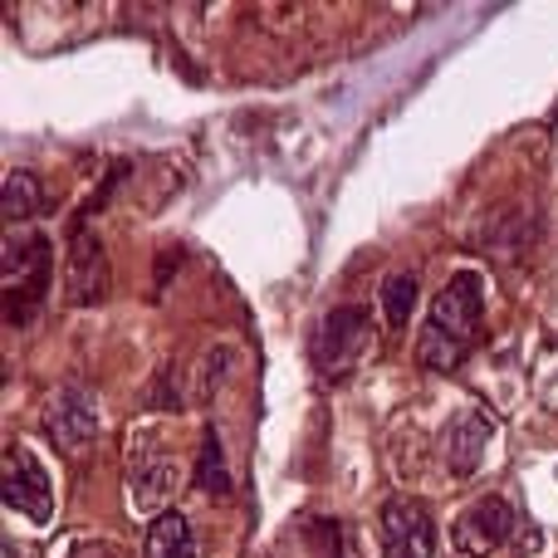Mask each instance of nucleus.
Returning <instances> with one entry per match:
<instances>
[{
    "instance_id": "1",
    "label": "nucleus",
    "mask_w": 558,
    "mask_h": 558,
    "mask_svg": "<svg viewBox=\"0 0 558 558\" xmlns=\"http://www.w3.org/2000/svg\"><path fill=\"white\" fill-rule=\"evenodd\" d=\"M481 318H485V279L475 270L451 275V284L436 294L426 328L416 338V363L426 373H451L465 363V353L481 338Z\"/></svg>"
},
{
    "instance_id": "2",
    "label": "nucleus",
    "mask_w": 558,
    "mask_h": 558,
    "mask_svg": "<svg viewBox=\"0 0 558 558\" xmlns=\"http://www.w3.org/2000/svg\"><path fill=\"white\" fill-rule=\"evenodd\" d=\"M49 235L29 231V235H10L5 241V324L20 328L35 318V308L45 304L49 289Z\"/></svg>"
},
{
    "instance_id": "3",
    "label": "nucleus",
    "mask_w": 558,
    "mask_h": 558,
    "mask_svg": "<svg viewBox=\"0 0 558 558\" xmlns=\"http://www.w3.org/2000/svg\"><path fill=\"white\" fill-rule=\"evenodd\" d=\"M367 333H373V318H367L363 304L328 308L324 324H318V333H314V367H318V377L338 383V377L353 373V367L363 363V353H367Z\"/></svg>"
},
{
    "instance_id": "4",
    "label": "nucleus",
    "mask_w": 558,
    "mask_h": 558,
    "mask_svg": "<svg viewBox=\"0 0 558 558\" xmlns=\"http://www.w3.org/2000/svg\"><path fill=\"white\" fill-rule=\"evenodd\" d=\"M377 524H383V558H436V520L422 500L392 495Z\"/></svg>"
},
{
    "instance_id": "5",
    "label": "nucleus",
    "mask_w": 558,
    "mask_h": 558,
    "mask_svg": "<svg viewBox=\"0 0 558 558\" xmlns=\"http://www.w3.org/2000/svg\"><path fill=\"white\" fill-rule=\"evenodd\" d=\"M39 432L59 446V451H84L98 436V407L94 392L84 383H64L54 397H49L45 416H39Z\"/></svg>"
},
{
    "instance_id": "6",
    "label": "nucleus",
    "mask_w": 558,
    "mask_h": 558,
    "mask_svg": "<svg viewBox=\"0 0 558 558\" xmlns=\"http://www.w3.org/2000/svg\"><path fill=\"white\" fill-rule=\"evenodd\" d=\"M177 475H182V465L172 451H162V441H153V436L128 441V500L137 510H157L177 490Z\"/></svg>"
},
{
    "instance_id": "7",
    "label": "nucleus",
    "mask_w": 558,
    "mask_h": 558,
    "mask_svg": "<svg viewBox=\"0 0 558 558\" xmlns=\"http://www.w3.org/2000/svg\"><path fill=\"white\" fill-rule=\"evenodd\" d=\"M514 524H520V520H514L510 500L485 495V500H475L471 510H461V520L451 524V544L465 558H490L500 544L514 539Z\"/></svg>"
},
{
    "instance_id": "8",
    "label": "nucleus",
    "mask_w": 558,
    "mask_h": 558,
    "mask_svg": "<svg viewBox=\"0 0 558 558\" xmlns=\"http://www.w3.org/2000/svg\"><path fill=\"white\" fill-rule=\"evenodd\" d=\"M64 289H69V304H104V294H108V255L84 221L69 231Z\"/></svg>"
},
{
    "instance_id": "9",
    "label": "nucleus",
    "mask_w": 558,
    "mask_h": 558,
    "mask_svg": "<svg viewBox=\"0 0 558 558\" xmlns=\"http://www.w3.org/2000/svg\"><path fill=\"white\" fill-rule=\"evenodd\" d=\"M5 505L29 520H49L54 514V485H49L45 465L29 451H10L5 461Z\"/></svg>"
},
{
    "instance_id": "10",
    "label": "nucleus",
    "mask_w": 558,
    "mask_h": 558,
    "mask_svg": "<svg viewBox=\"0 0 558 558\" xmlns=\"http://www.w3.org/2000/svg\"><path fill=\"white\" fill-rule=\"evenodd\" d=\"M495 436V422L485 412H475V407H461V412L451 416V426H446V465H451L456 475H471L475 465L485 461V446H490Z\"/></svg>"
},
{
    "instance_id": "11",
    "label": "nucleus",
    "mask_w": 558,
    "mask_h": 558,
    "mask_svg": "<svg viewBox=\"0 0 558 558\" xmlns=\"http://www.w3.org/2000/svg\"><path fill=\"white\" fill-rule=\"evenodd\" d=\"M143 558H202L192 524H186V514H177V510H162V514H157V520L147 524Z\"/></svg>"
},
{
    "instance_id": "12",
    "label": "nucleus",
    "mask_w": 558,
    "mask_h": 558,
    "mask_svg": "<svg viewBox=\"0 0 558 558\" xmlns=\"http://www.w3.org/2000/svg\"><path fill=\"white\" fill-rule=\"evenodd\" d=\"M45 211V186L35 172H10L5 177V216L10 221H29Z\"/></svg>"
},
{
    "instance_id": "13",
    "label": "nucleus",
    "mask_w": 558,
    "mask_h": 558,
    "mask_svg": "<svg viewBox=\"0 0 558 558\" xmlns=\"http://www.w3.org/2000/svg\"><path fill=\"white\" fill-rule=\"evenodd\" d=\"M196 485H202L206 495H226V490H231V471H226V451H221V436H216V426H206V436H202Z\"/></svg>"
},
{
    "instance_id": "14",
    "label": "nucleus",
    "mask_w": 558,
    "mask_h": 558,
    "mask_svg": "<svg viewBox=\"0 0 558 558\" xmlns=\"http://www.w3.org/2000/svg\"><path fill=\"white\" fill-rule=\"evenodd\" d=\"M412 308H416V275H407V270L387 275V279H383V314H387V324H392V328H407Z\"/></svg>"
},
{
    "instance_id": "15",
    "label": "nucleus",
    "mask_w": 558,
    "mask_h": 558,
    "mask_svg": "<svg viewBox=\"0 0 558 558\" xmlns=\"http://www.w3.org/2000/svg\"><path fill=\"white\" fill-rule=\"evenodd\" d=\"M308 539H314V558H348L338 549V524L333 520H314L308 524Z\"/></svg>"
},
{
    "instance_id": "16",
    "label": "nucleus",
    "mask_w": 558,
    "mask_h": 558,
    "mask_svg": "<svg viewBox=\"0 0 558 558\" xmlns=\"http://www.w3.org/2000/svg\"><path fill=\"white\" fill-rule=\"evenodd\" d=\"M69 558H118L113 549H104V544H94V549H74Z\"/></svg>"
}]
</instances>
